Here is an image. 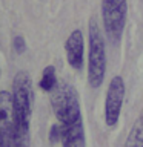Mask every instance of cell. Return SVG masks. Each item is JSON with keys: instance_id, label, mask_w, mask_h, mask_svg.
<instances>
[{"instance_id": "obj_7", "label": "cell", "mask_w": 143, "mask_h": 147, "mask_svg": "<svg viewBox=\"0 0 143 147\" xmlns=\"http://www.w3.org/2000/svg\"><path fill=\"white\" fill-rule=\"evenodd\" d=\"M65 51H66V58L69 66L76 71H80L83 67V55H85V40L80 29H74L65 43Z\"/></svg>"}, {"instance_id": "obj_10", "label": "cell", "mask_w": 143, "mask_h": 147, "mask_svg": "<svg viewBox=\"0 0 143 147\" xmlns=\"http://www.w3.org/2000/svg\"><path fill=\"white\" fill-rule=\"evenodd\" d=\"M40 89L45 92H52L54 87L57 86V77H55V69L54 66H46L43 69V74H42L40 78Z\"/></svg>"}, {"instance_id": "obj_8", "label": "cell", "mask_w": 143, "mask_h": 147, "mask_svg": "<svg viewBox=\"0 0 143 147\" xmlns=\"http://www.w3.org/2000/svg\"><path fill=\"white\" fill-rule=\"evenodd\" d=\"M60 127H62V141L60 142L63 147H86L83 119L72 124H65V126L60 124Z\"/></svg>"}, {"instance_id": "obj_4", "label": "cell", "mask_w": 143, "mask_h": 147, "mask_svg": "<svg viewBox=\"0 0 143 147\" xmlns=\"http://www.w3.org/2000/svg\"><path fill=\"white\" fill-rule=\"evenodd\" d=\"M128 16L126 0H101L103 28L111 41H118L123 34Z\"/></svg>"}, {"instance_id": "obj_11", "label": "cell", "mask_w": 143, "mask_h": 147, "mask_svg": "<svg viewBox=\"0 0 143 147\" xmlns=\"http://www.w3.org/2000/svg\"><path fill=\"white\" fill-rule=\"evenodd\" d=\"M12 48L17 54H23L26 51V41L22 35H16L12 40Z\"/></svg>"}, {"instance_id": "obj_12", "label": "cell", "mask_w": 143, "mask_h": 147, "mask_svg": "<svg viewBox=\"0 0 143 147\" xmlns=\"http://www.w3.org/2000/svg\"><path fill=\"white\" fill-rule=\"evenodd\" d=\"M49 141L51 142H59L62 141V127L60 124H54L49 130Z\"/></svg>"}, {"instance_id": "obj_1", "label": "cell", "mask_w": 143, "mask_h": 147, "mask_svg": "<svg viewBox=\"0 0 143 147\" xmlns=\"http://www.w3.org/2000/svg\"><path fill=\"white\" fill-rule=\"evenodd\" d=\"M14 133L12 147H29V124L34 103V90L29 74L18 71L12 80Z\"/></svg>"}, {"instance_id": "obj_5", "label": "cell", "mask_w": 143, "mask_h": 147, "mask_svg": "<svg viewBox=\"0 0 143 147\" xmlns=\"http://www.w3.org/2000/svg\"><path fill=\"white\" fill-rule=\"evenodd\" d=\"M125 92H126V87H125L123 78L120 75L114 77L108 86L105 100V123L108 127L117 126L125 100Z\"/></svg>"}, {"instance_id": "obj_2", "label": "cell", "mask_w": 143, "mask_h": 147, "mask_svg": "<svg viewBox=\"0 0 143 147\" xmlns=\"http://www.w3.org/2000/svg\"><path fill=\"white\" fill-rule=\"evenodd\" d=\"M51 104L60 124H72L82 119L78 94L69 83L60 81L51 94Z\"/></svg>"}, {"instance_id": "obj_3", "label": "cell", "mask_w": 143, "mask_h": 147, "mask_svg": "<svg viewBox=\"0 0 143 147\" xmlns=\"http://www.w3.org/2000/svg\"><path fill=\"white\" fill-rule=\"evenodd\" d=\"M89 32V54H88V81L89 86L97 89L105 80L106 71V51L100 28L95 18H91L88 25Z\"/></svg>"}, {"instance_id": "obj_6", "label": "cell", "mask_w": 143, "mask_h": 147, "mask_svg": "<svg viewBox=\"0 0 143 147\" xmlns=\"http://www.w3.org/2000/svg\"><path fill=\"white\" fill-rule=\"evenodd\" d=\"M12 94L8 90H0V147H12Z\"/></svg>"}, {"instance_id": "obj_9", "label": "cell", "mask_w": 143, "mask_h": 147, "mask_svg": "<svg viewBox=\"0 0 143 147\" xmlns=\"http://www.w3.org/2000/svg\"><path fill=\"white\" fill-rule=\"evenodd\" d=\"M123 147H143V107L134 121Z\"/></svg>"}]
</instances>
